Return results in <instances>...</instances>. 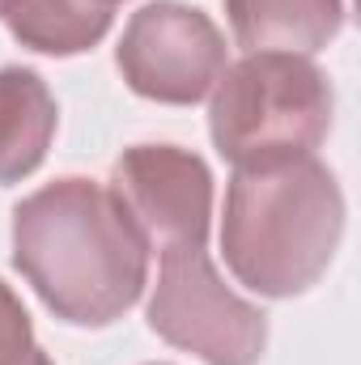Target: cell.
I'll return each instance as SVG.
<instances>
[{
	"mask_svg": "<svg viewBox=\"0 0 361 365\" xmlns=\"http://www.w3.org/2000/svg\"><path fill=\"white\" fill-rule=\"evenodd\" d=\"M13 268L56 319L111 327L149 284V242L111 187L68 175L13 208Z\"/></svg>",
	"mask_w": 361,
	"mask_h": 365,
	"instance_id": "6da1fadb",
	"label": "cell"
},
{
	"mask_svg": "<svg viewBox=\"0 0 361 365\" xmlns=\"http://www.w3.org/2000/svg\"><path fill=\"white\" fill-rule=\"evenodd\" d=\"M115 64L132 93L166 106H195L225 73V34L195 4L153 0L128 17Z\"/></svg>",
	"mask_w": 361,
	"mask_h": 365,
	"instance_id": "5b68a950",
	"label": "cell"
},
{
	"mask_svg": "<svg viewBox=\"0 0 361 365\" xmlns=\"http://www.w3.org/2000/svg\"><path fill=\"white\" fill-rule=\"evenodd\" d=\"M332 110L336 98L319 64L293 51H247L213 86L208 136L234 170L315 158Z\"/></svg>",
	"mask_w": 361,
	"mask_h": 365,
	"instance_id": "3957f363",
	"label": "cell"
},
{
	"mask_svg": "<svg viewBox=\"0 0 361 365\" xmlns=\"http://www.w3.org/2000/svg\"><path fill=\"white\" fill-rule=\"evenodd\" d=\"M0 365H51V357L34 340L21 297L4 280H0Z\"/></svg>",
	"mask_w": 361,
	"mask_h": 365,
	"instance_id": "30bf717a",
	"label": "cell"
},
{
	"mask_svg": "<svg viewBox=\"0 0 361 365\" xmlns=\"http://www.w3.org/2000/svg\"><path fill=\"white\" fill-rule=\"evenodd\" d=\"M225 13L247 51L310 56L345 26V0H225Z\"/></svg>",
	"mask_w": 361,
	"mask_h": 365,
	"instance_id": "52a82bcc",
	"label": "cell"
},
{
	"mask_svg": "<svg viewBox=\"0 0 361 365\" xmlns=\"http://www.w3.org/2000/svg\"><path fill=\"white\" fill-rule=\"evenodd\" d=\"M56 98L34 68H0V187L30 179L56 140Z\"/></svg>",
	"mask_w": 361,
	"mask_h": 365,
	"instance_id": "ba28073f",
	"label": "cell"
},
{
	"mask_svg": "<svg viewBox=\"0 0 361 365\" xmlns=\"http://www.w3.org/2000/svg\"><path fill=\"white\" fill-rule=\"evenodd\" d=\"M4 4H9V0H0V13H4Z\"/></svg>",
	"mask_w": 361,
	"mask_h": 365,
	"instance_id": "8fae6325",
	"label": "cell"
},
{
	"mask_svg": "<svg viewBox=\"0 0 361 365\" xmlns=\"http://www.w3.org/2000/svg\"><path fill=\"white\" fill-rule=\"evenodd\" d=\"M345 195L319 158L238 166L225 187L221 255L260 297H298L336 259Z\"/></svg>",
	"mask_w": 361,
	"mask_h": 365,
	"instance_id": "7a4b0ae2",
	"label": "cell"
},
{
	"mask_svg": "<svg viewBox=\"0 0 361 365\" xmlns=\"http://www.w3.org/2000/svg\"><path fill=\"white\" fill-rule=\"evenodd\" d=\"M111 191L149 251L208 247L213 170L200 153L179 145H132L111 170Z\"/></svg>",
	"mask_w": 361,
	"mask_h": 365,
	"instance_id": "8992f818",
	"label": "cell"
},
{
	"mask_svg": "<svg viewBox=\"0 0 361 365\" xmlns=\"http://www.w3.org/2000/svg\"><path fill=\"white\" fill-rule=\"evenodd\" d=\"M9 34L43 56H81L98 47L115 21V0H9Z\"/></svg>",
	"mask_w": 361,
	"mask_h": 365,
	"instance_id": "9c48e42d",
	"label": "cell"
},
{
	"mask_svg": "<svg viewBox=\"0 0 361 365\" xmlns=\"http://www.w3.org/2000/svg\"><path fill=\"white\" fill-rule=\"evenodd\" d=\"M149 327L204 365H255L268 349V314L217 276L204 247L162 251Z\"/></svg>",
	"mask_w": 361,
	"mask_h": 365,
	"instance_id": "277c9868",
	"label": "cell"
}]
</instances>
